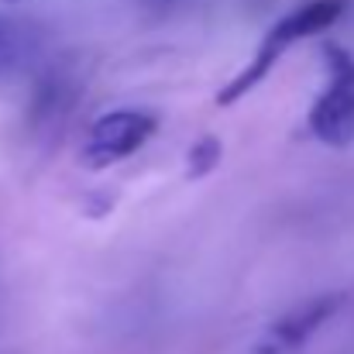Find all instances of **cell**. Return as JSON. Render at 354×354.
Returning a JSON list of instances; mask_svg holds the SVG:
<instances>
[{
    "instance_id": "1",
    "label": "cell",
    "mask_w": 354,
    "mask_h": 354,
    "mask_svg": "<svg viewBox=\"0 0 354 354\" xmlns=\"http://www.w3.org/2000/svg\"><path fill=\"white\" fill-rule=\"evenodd\" d=\"M344 10H348V0H306V3H299L296 10L282 14V17L265 31V38L258 41L251 62L237 73L234 80H227V83L221 86V93H217V107H234L241 97H248V93H251V90H254V86L275 69V62H279L296 41L327 31L330 24L341 21Z\"/></svg>"
},
{
    "instance_id": "2",
    "label": "cell",
    "mask_w": 354,
    "mask_h": 354,
    "mask_svg": "<svg viewBox=\"0 0 354 354\" xmlns=\"http://www.w3.org/2000/svg\"><path fill=\"white\" fill-rule=\"evenodd\" d=\"M324 66H327V86L313 100L306 127L310 134L327 148H351L354 145V55L337 45H324Z\"/></svg>"
},
{
    "instance_id": "3",
    "label": "cell",
    "mask_w": 354,
    "mask_h": 354,
    "mask_svg": "<svg viewBox=\"0 0 354 354\" xmlns=\"http://www.w3.org/2000/svg\"><path fill=\"white\" fill-rule=\"evenodd\" d=\"M155 127H158L155 118L145 111H111L90 124L80 145V158L86 169H111L124 158H131L138 148H145Z\"/></svg>"
},
{
    "instance_id": "4",
    "label": "cell",
    "mask_w": 354,
    "mask_h": 354,
    "mask_svg": "<svg viewBox=\"0 0 354 354\" xmlns=\"http://www.w3.org/2000/svg\"><path fill=\"white\" fill-rule=\"evenodd\" d=\"M344 303H348L344 292H324V296H313V299L299 303L296 310L275 317L258 341V354H289L303 348L327 320H334L344 310Z\"/></svg>"
},
{
    "instance_id": "5",
    "label": "cell",
    "mask_w": 354,
    "mask_h": 354,
    "mask_svg": "<svg viewBox=\"0 0 354 354\" xmlns=\"http://www.w3.org/2000/svg\"><path fill=\"white\" fill-rule=\"evenodd\" d=\"M224 158V145L217 134H200L186 151V179H207Z\"/></svg>"
},
{
    "instance_id": "6",
    "label": "cell",
    "mask_w": 354,
    "mask_h": 354,
    "mask_svg": "<svg viewBox=\"0 0 354 354\" xmlns=\"http://www.w3.org/2000/svg\"><path fill=\"white\" fill-rule=\"evenodd\" d=\"M28 41H31V35H28L24 24H17V21H10V17H0V76L10 73V69L24 59Z\"/></svg>"
},
{
    "instance_id": "7",
    "label": "cell",
    "mask_w": 354,
    "mask_h": 354,
    "mask_svg": "<svg viewBox=\"0 0 354 354\" xmlns=\"http://www.w3.org/2000/svg\"><path fill=\"white\" fill-rule=\"evenodd\" d=\"M131 3H155V0H131Z\"/></svg>"
},
{
    "instance_id": "8",
    "label": "cell",
    "mask_w": 354,
    "mask_h": 354,
    "mask_svg": "<svg viewBox=\"0 0 354 354\" xmlns=\"http://www.w3.org/2000/svg\"><path fill=\"white\" fill-rule=\"evenodd\" d=\"M7 3H21V0H7Z\"/></svg>"
}]
</instances>
